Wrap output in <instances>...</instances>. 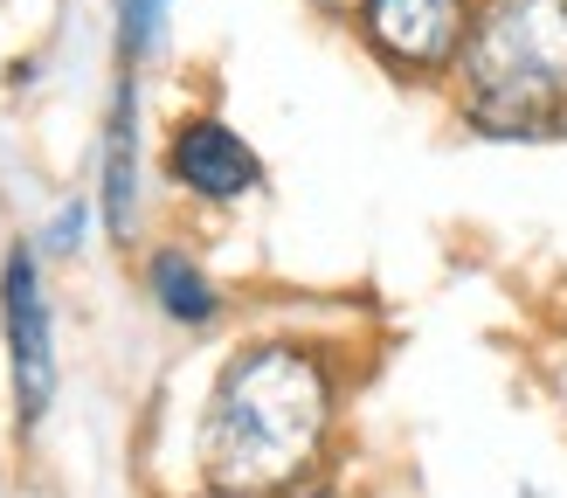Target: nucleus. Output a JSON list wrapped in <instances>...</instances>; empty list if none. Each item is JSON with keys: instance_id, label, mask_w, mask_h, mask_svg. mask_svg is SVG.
<instances>
[{"instance_id": "9b49d317", "label": "nucleus", "mask_w": 567, "mask_h": 498, "mask_svg": "<svg viewBox=\"0 0 567 498\" xmlns=\"http://www.w3.org/2000/svg\"><path fill=\"white\" fill-rule=\"evenodd\" d=\"M284 498H353L339 478H319V485H298V491H284Z\"/></svg>"}, {"instance_id": "423d86ee", "label": "nucleus", "mask_w": 567, "mask_h": 498, "mask_svg": "<svg viewBox=\"0 0 567 498\" xmlns=\"http://www.w3.org/2000/svg\"><path fill=\"white\" fill-rule=\"evenodd\" d=\"M146 118H138V70H118L104 104V132H97V229L111 249L138 242V215H146Z\"/></svg>"}, {"instance_id": "9d476101", "label": "nucleus", "mask_w": 567, "mask_h": 498, "mask_svg": "<svg viewBox=\"0 0 567 498\" xmlns=\"http://www.w3.org/2000/svg\"><path fill=\"white\" fill-rule=\"evenodd\" d=\"M305 8L319 14V21H339V28H353V21H360V8H367V0H305Z\"/></svg>"}, {"instance_id": "7ed1b4c3", "label": "nucleus", "mask_w": 567, "mask_h": 498, "mask_svg": "<svg viewBox=\"0 0 567 498\" xmlns=\"http://www.w3.org/2000/svg\"><path fill=\"white\" fill-rule=\"evenodd\" d=\"M471 21H477V0H367L353 21V42L402 91H450Z\"/></svg>"}, {"instance_id": "6e6552de", "label": "nucleus", "mask_w": 567, "mask_h": 498, "mask_svg": "<svg viewBox=\"0 0 567 498\" xmlns=\"http://www.w3.org/2000/svg\"><path fill=\"white\" fill-rule=\"evenodd\" d=\"M166 14L174 0H111V28H118V70H146L153 55L166 49Z\"/></svg>"}, {"instance_id": "f257e3e1", "label": "nucleus", "mask_w": 567, "mask_h": 498, "mask_svg": "<svg viewBox=\"0 0 567 498\" xmlns=\"http://www.w3.org/2000/svg\"><path fill=\"white\" fill-rule=\"evenodd\" d=\"M347 360L305 332H257L215 367L194 415V478L221 498H284L332 478Z\"/></svg>"}, {"instance_id": "39448f33", "label": "nucleus", "mask_w": 567, "mask_h": 498, "mask_svg": "<svg viewBox=\"0 0 567 498\" xmlns=\"http://www.w3.org/2000/svg\"><path fill=\"white\" fill-rule=\"evenodd\" d=\"M159 174L174 194H187L194 208H243L264 194V159L257 146L221 118V111H181L166 125Z\"/></svg>"}, {"instance_id": "f03ea898", "label": "nucleus", "mask_w": 567, "mask_h": 498, "mask_svg": "<svg viewBox=\"0 0 567 498\" xmlns=\"http://www.w3.org/2000/svg\"><path fill=\"white\" fill-rule=\"evenodd\" d=\"M450 118L477 146H560L567 138V0H477Z\"/></svg>"}, {"instance_id": "f8f14e48", "label": "nucleus", "mask_w": 567, "mask_h": 498, "mask_svg": "<svg viewBox=\"0 0 567 498\" xmlns=\"http://www.w3.org/2000/svg\"><path fill=\"white\" fill-rule=\"evenodd\" d=\"M194 498H221V491H202V485H194Z\"/></svg>"}, {"instance_id": "20e7f679", "label": "nucleus", "mask_w": 567, "mask_h": 498, "mask_svg": "<svg viewBox=\"0 0 567 498\" xmlns=\"http://www.w3.org/2000/svg\"><path fill=\"white\" fill-rule=\"evenodd\" d=\"M0 340H8V395H14V436L28 443L55 408V312L42 284V249L8 242L0 257Z\"/></svg>"}, {"instance_id": "0eeeda50", "label": "nucleus", "mask_w": 567, "mask_h": 498, "mask_svg": "<svg viewBox=\"0 0 567 498\" xmlns=\"http://www.w3.org/2000/svg\"><path fill=\"white\" fill-rule=\"evenodd\" d=\"M138 291L153 298V312L181 332H215L221 312H229V298L221 284L208 277V263L194 257L187 242H153L146 257H138Z\"/></svg>"}, {"instance_id": "1a4fd4ad", "label": "nucleus", "mask_w": 567, "mask_h": 498, "mask_svg": "<svg viewBox=\"0 0 567 498\" xmlns=\"http://www.w3.org/2000/svg\"><path fill=\"white\" fill-rule=\"evenodd\" d=\"M91 221H97V194H70V201L42 221L35 249H42V257H76V249L91 242Z\"/></svg>"}]
</instances>
